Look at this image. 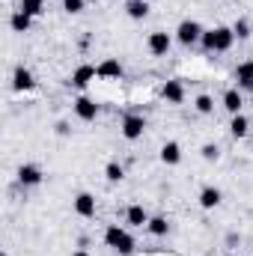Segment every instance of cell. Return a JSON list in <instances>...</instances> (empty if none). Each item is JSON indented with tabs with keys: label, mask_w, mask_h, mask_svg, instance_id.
<instances>
[{
	"label": "cell",
	"mask_w": 253,
	"mask_h": 256,
	"mask_svg": "<svg viewBox=\"0 0 253 256\" xmlns=\"http://www.w3.org/2000/svg\"><path fill=\"white\" fill-rule=\"evenodd\" d=\"M104 176H108V182H122V176H126V170L116 164V161H110L108 167H104Z\"/></svg>",
	"instance_id": "cb8c5ba5"
},
{
	"label": "cell",
	"mask_w": 253,
	"mask_h": 256,
	"mask_svg": "<svg viewBox=\"0 0 253 256\" xmlns=\"http://www.w3.org/2000/svg\"><path fill=\"white\" fill-rule=\"evenodd\" d=\"M126 12H128V18L143 21V18L149 15V3H146V0H128V3H126Z\"/></svg>",
	"instance_id": "9a60e30c"
},
{
	"label": "cell",
	"mask_w": 253,
	"mask_h": 256,
	"mask_svg": "<svg viewBox=\"0 0 253 256\" xmlns=\"http://www.w3.org/2000/svg\"><path fill=\"white\" fill-rule=\"evenodd\" d=\"M21 12H27L30 18H36V15L45 12V0H21Z\"/></svg>",
	"instance_id": "7402d4cb"
},
{
	"label": "cell",
	"mask_w": 253,
	"mask_h": 256,
	"mask_svg": "<svg viewBox=\"0 0 253 256\" xmlns=\"http://www.w3.org/2000/svg\"><path fill=\"white\" fill-rule=\"evenodd\" d=\"M84 3L86 0H63V9L68 15H78V12H84Z\"/></svg>",
	"instance_id": "484cf974"
},
{
	"label": "cell",
	"mask_w": 253,
	"mask_h": 256,
	"mask_svg": "<svg viewBox=\"0 0 253 256\" xmlns=\"http://www.w3.org/2000/svg\"><path fill=\"white\" fill-rule=\"evenodd\" d=\"M146 230H149L152 236H167V232H170V224H167V218H149Z\"/></svg>",
	"instance_id": "44dd1931"
},
{
	"label": "cell",
	"mask_w": 253,
	"mask_h": 256,
	"mask_svg": "<svg viewBox=\"0 0 253 256\" xmlns=\"http://www.w3.org/2000/svg\"><path fill=\"white\" fill-rule=\"evenodd\" d=\"M126 220L131 224V226H146V224H149V214H146L143 206H131V208L126 212Z\"/></svg>",
	"instance_id": "2e32d148"
},
{
	"label": "cell",
	"mask_w": 253,
	"mask_h": 256,
	"mask_svg": "<svg viewBox=\"0 0 253 256\" xmlns=\"http://www.w3.org/2000/svg\"><path fill=\"white\" fill-rule=\"evenodd\" d=\"M72 256H90V254H86V250H74Z\"/></svg>",
	"instance_id": "f1b7e54d"
},
{
	"label": "cell",
	"mask_w": 253,
	"mask_h": 256,
	"mask_svg": "<svg viewBox=\"0 0 253 256\" xmlns=\"http://www.w3.org/2000/svg\"><path fill=\"white\" fill-rule=\"evenodd\" d=\"M98 78H122V66H120V60H104V63L98 66Z\"/></svg>",
	"instance_id": "d6986e66"
},
{
	"label": "cell",
	"mask_w": 253,
	"mask_h": 256,
	"mask_svg": "<svg viewBox=\"0 0 253 256\" xmlns=\"http://www.w3.org/2000/svg\"><path fill=\"white\" fill-rule=\"evenodd\" d=\"M242 104H244V98H242V92L238 90H226L224 92V108L236 116V114H242Z\"/></svg>",
	"instance_id": "5bb4252c"
},
{
	"label": "cell",
	"mask_w": 253,
	"mask_h": 256,
	"mask_svg": "<svg viewBox=\"0 0 253 256\" xmlns=\"http://www.w3.org/2000/svg\"><path fill=\"white\" fill-rule=\"evenodd\" d=\"M236 80H238L242 90H253V60H244L236 68Z\"/></svg>",
	"instance_id": "7c38bea8"
},
{
	"label": "cell",
	"mask_w": 253,
	"mask_h": 256,
	"mask_svg": "<svg viewBox=\"0 0 253 256\" xmlns=\"http://www.w3.org/2000/svg\"><path fill=\"white\" fill-rule=\"evenodd\" d=\"M232 33H236V39H248V36H250V21H248V18H238V21L232 24Z\"/></svg>",
	"instance_id": "d4e9b609"
},
{
	"label": "cell",
	"mask_w": 253,
	"mask_h": 256,
	"mask_svg": "<svg viewBox=\"0 0 253 256\" xmlns=\"http://www.w3.org/2000/svg\"><path fill=\"white\" fill-rule=\"evenodd\" d=\"M202 27H200V21H194V18H185L179 27H176V42L179 45H194V42H200L202 39Z\"/></svg>",
	"instance_id": "7a4b0ae2"
},
{
	"label": "cell",
	"mask_w": 253,
	"mask_h": 256,
	"mask_svg": "<svg viewBox=\"0 0 253 256\" xmlns=\"http://www.w3.org/2000/svg\"><path fill=\"white\" fill-rule=\"evenodd\" d=\"M18 182H21L24 188H33V185L42 182V170H39L36 164H24V167L18 170Z\"/></svg>",
	"instance_id": "9c48e42d"
},
{
	"label": "cell",
	"mask_w": 253,
	"mask_h": 256,
	"mask_svg": "<svg viewBox=\"0 0 253 256\" xmlns=\"http://www.w3.org/2000/svg\"><path fill=\"white\" fill-rule=\"evenodd\" d=\"M248 128H250V120H248V116H242V114L232 116V122H230L232 137H248Z\"/></svg>",
	"instance_id": "ffe728a7"
},
{
	"label": "cell",
	"mask_w": 253,
	"mask_h": 256,
	"mask_svg": "<svg viewBox=\"0 0 253 256\" xmlns=\"http://www.w3.org/2000/svg\"><path fill=\"white\" fill-rule=\"evenodd\" d=\"M30 21H33V18H30L27 12H21V9H18V12L9 18V27H12L15 33H27V30H30Z\"/></svg>",
	"instance_id": "ac0fdd59"
},
{
	"label": "cell",
	"mask_w": 253,
	"mask_h": 256,
	"mask_svg": "<svg viewBox=\"0 0 253 256\" xmlns=\"http://www.w3.org/2000/svg\"><path fill=\"white\" fill-rule=\"evenodd\" d=\"M161 161H164V164H170V167H173V164H179V161H182V146H179L176 140L164 143V146H161Z\"/></svg>",
	"instance_id": "8fae6325"
},
{
	"label": "cell",
	"mask_w": 253,
	"mask_h": 256,
	"mask_svg": "<svg viewBox=\"0 0 253 256\" xmlns=\"http://www.w3.org/2000/svg\"><path fill=\"white\" fill-rule=\"evenodd\" d=\"M74 114L84 120V122H92L96 116H98V104L92 102V98H86V96H80V98H74Z\"/></svg>",
	"instance_id": "5b68a950"
},
{
	"label": "cell",
	"mask_w": 253,
	"mask_h": 256,
	"mask_svg": "<svg viewBox=\"0 0 253 256\" xmlns=\"http://www.w3.org/2000/svg\"><path fill=\"white\" fill-rule=\"evenodd\" d=\"M161 96H164L170 104H182V102H185V86H182V80H179V78L167 80L164 90H161Z\"/></svg>",
	"instance_id": "52a82bcc"
},
{
	"label": "cell",
	"mask_w": 253,
	"mask_h": 256,
	"mask_svg": "<svg viewBox=\"0 0 253 256\" xmlns=\"http://www.w3.org/2000/svg\"><path fill=\"white\" fill-rule=\"evenodd\" d=\"M194 108H196V114H212L214 110V98L212 96H196V102H194Z\"/></svg>",
	"instance_id": "603a6c76"
},
{
	"label": "cell",
	"mask_w": 253,
	"mask_h": 256,
	"mask_svg": "<svg viewBox=\"0 0 253 256\" xmlns=\"http://www.w3.org/2000/svg\"><path fill=\"white\" fill-rule=\"evenodd\" d=\"M200 206H202V208H214V206H220V191L212 188V185L202 188V191H200Z\"/></svg>",
	"instance_id": "e0dca14e"
},
{
	"label": "cell",
	"mask_w": 253,
	"mask_h": 256,
	"mask_svg": "<svg viewBox=\"0 0 253 256\" xmlns=\"http://www.w3.org/2000/svg\"><path fill=\"white\" fill-rule=\"evenodd\" d=\"M12 86H15V90H33V86H36V80H33V74H30L24 66H18V68H15V74H12Z\"/></svg>",
	"instance_id": "4fadbf2b"
},
{
	"label": "cell",
	"mask_w": 253,
	"mask_h": 256,
	"mask_svg": "<svg viewBox=\"0 0 253 256\" xmlns=\"http://www.w3.org/2000/svg\"><path fill=\"white\" fill-rule=\"evenodd\" d=\"M232 42H236L232 27H214V51H218V54L230 51V48H232Z\"/></svg>",
	"instance_id": "ba28073f"
},
{
	"label": "cell",
	"mask_w": 253,
	"mask_h": 256,
	"mask_svg": "<svg viewBox=\"0 0 253 256\" xmlns=\"http://www.w3.org/2000/svg\"><path fill=\"white\" fill-rule=\"evenodd\" d=\"M96 78H98V68H96V66H78L74 74H72V86L84 90V86H90V80H96Z\"/></svg>",
	"instance_id": "8992f818"
},
{
	"label": "cell",
	"mask_w": 253,
	"mask_h": 256,
	"mask_svg": "<svg viewBox=\"0 0 253 256\" xmlns=\"http://www.w3.org/2000/svg\"><path fill=\"white\" fill-rule=\"evenodd\" d=\"M202 158H206V161H218V158H220V149H218L214 143H206V146H202Z\"/></svg>",
	"instance_id": "4316f807"
},
{
	"label": "cell",
	"mask_w": 253,
	"mask_h": 256,
	"mask_svg": "<svg viewBox=\"0 0 253 256\" xmlns=\"http://www.w3.org/2000/svg\"><path fill=\"white\" fill-rule=\"evenodd\" d=\"M149 51L155 54V57H167L170 54V48H173V36L170 33H164V30H155V33H149Z\"/></svg>",
	"instance_id": "3957f363"
},
{
	"label": "cell",
	"mask_w": 253,
	"mask_h": 256,
	"mask_svg": "<svg viewBox=\"0 0 253 256\" xmlns=\"http://www.w3.org/2000/svg\"><path fill=\"white\" fill-rule=\"evenodd\" d=\"M200 42H202V48H206V51H214V30H206Z\"/></svg>",
	"instance_id": "83f0119b"
},
{
	"label": "cell",
	"mask_w": 253,
	"mask_h": 256,
	"mask_svg": "<svg viewBox=\"0 0 253 256\" xmlns=\"http://www.w3.org/2000/svg\"><path fill=\"white\" fill-rule=\"evenodd\" d=\"M74 212L80 218H92L96 214V196L92 194H78L74 196Z\"/></svg>",
	"instance_id": "30bf717a"
},
{
	"label": "cell",
	"mask_w": 253,
	"mask_h": 256,
	"mask_svg": "<svg viewBox=\"0 0 253 256\" xmlns=\"http://www.w3.org/2000/svg\"><path fill=\"white\" fill-rule=\"evenodd\" d=\"M104 242H108V248H114L116 254H134V238L128 236V230H122V226H108V232H104Z\"/></svg>",
	"instance_id": "6da1fadb"
},
{
	"label": "cell",
	"mask_w": 253,
	"mask_h": 256,
	"mask_svg": "<svg viewBox=\"0 0 253 256\" xmlns=\"http://www.w3.org/2000/svg\"><path fill=\"white\" fill-rule=\"evenodd\" d=\"M143 131H146V120H143L140 114H128L126 120H122V137H126V140L143 137Z\"/></svg>",
	"instance_id": "277c9868"
}]
</instances>
